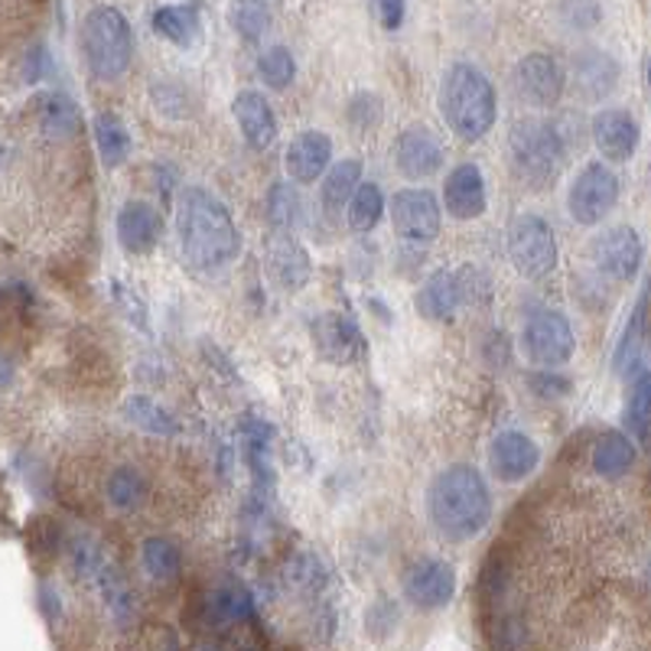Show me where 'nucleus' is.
<instances>
[{
	"label": "nucleus",
	"mask_w": 651,
	"mask_h": 651,
	"mask_svg": "<svg viewBox=\"0 0 651 651\" xmlns=\"http://www.w3.org/2000/svg\"><path fill=\"white\" fill-rule=\"evenodd\" d=\"M176 238L189 267L222 271L241 254V231L231 222V212L199 186L179 192L176 202Z\"/></svg>",
	"instance_id": "1"
},
{
	"label": "nucleus",
	"mask_w": 651,
	"mask_h": 651,
	"mask_svg": "<svg viewBox=\"0 0 651 651\" xmlns=\"http://www.w3.org/2000/svg\"><path fill=\"white\" fill-rule=\"evenodd\" d=\"M427 512L440 538L463 544L486 531L492 518V492L473 466L443 470L427 492Z\"/></svg>",
	"instance_id": "2"
},
{
	"label": "nucleus",
	"mask_w": 651,
	"mask_h": 651,
	"mask_svg": "<svg viewBox=\"0 0 651 651\" xmlns=\"http://www.w3.org/2000/svg\"><path fill=\"white\" fill-rule=\"evenodd\" d=\"M440 111L447 127L460 140L476 143L492 130L499 117V98L486 72H479L470 62H456L447 68L440 82Z\"/></svg>",
	"instance_id": "3"
},
{
	"label": "nucleus",
	"mask_w": 651,
	"mask_h": 651,
	"mask_svg": "<svg viewBox=\"0 0 651 651\" xmlns=\"http://www.w3.org/2000/svg\"><path fill=\"white\" fill-rule=\"evenodd\" d=\"M82 55L95 78L117 82L134 59V33L117 7H91L78 26Z\"/></svg>",
	"instance_id": "4"
},
{
	"label": "nucleus",
	"mask_w": 651,
	"mask_h": 651,
	"mask_svg": "<svg viewBox=\"0 0 651 651\" xmlns=\"http://www.w3.org/2000/svg\"><path fill=\"white\" fill-rule=\"evenodd\" d=\"M564 157H567L564 137L551 121H541V117L515 121L509 134V160H512V173L528 189H548L561 176Z\"/></svg>",
	"instance_id": "5"
},
{
	"label": "nucleus",
	"mask_w": 651,
	"mask_h": 651,
	"mask_svg": "<svg viewBox=\"0 0 651 651\" xmlns=\"http://www.w3.org/2000/svg\"><path fill=\"white\" fill-rule=\"evenodd\" d=\"M509 261L528 280H544L558 267V238L541 215H518L509 228Z\"/></svg>",
	"instance_id": "6"
},
{
	"label": "nucleus",
	"mask_w": 651,
	"mask_h": 651,
	"mask_svg": "<svg viewBox=\"0 0 651 651\" xmlns=\"http://www.w3.org/2000/svg\"><path fill=\"white\" fill-rule=\"evenodd\" d=\"M522 349L531 365L538 368H558L574 359L577 352V336L567 323L564 313L558 310H538L528 316L525 333H522Z\"/></svg>",
	"instance_id": "7"
},
{
	"label": "nucleus",
	"mask_w": 651,
	"mask_h": 651,
	"mask_svg": "<svg viewBox=\"0 0 651 651\" xmlns=\"http://www.w3.org/2000/svg\"><path fill=\"white\" fill-rule=\"evenodd\" d=\"M616 202H619V176L600 160L587 163L567 192V209H571L574 222L587 225V228L600 225L616 209Z\"/></svg>",
	"instance_id": "8"
},
{
	"label": "nucleus",
	"mask_w": 651,
	"mask_h": 651,
	"mask_svg": "<svg viewBox=\"0 0 651 651\" xmlns=\"http://www.w3.org/2000/svg\"><path fill=\"white\" fill-rule=\"evenodd\" d=\"M391 225L404 245H430L440 235V199L427 189L395 192Z\"/></svg>",
	"instance_id": "9"
},
{
	"label": "nucleus",
	"mask_w": 651,
	"mask_h": 651,
	"mask_svg": "<svg viewBox=\"0 0 651 651\" xmlns=\"http://www.w3.org/2000/svg\"><path fill=\"white\" fill-rule=\"evenodd\" d=\"M564 85H567L564 68H561V62H558L554 55H548V52H531V55H525V59L518 62V68H515V91H518L528 104H535V108H551V104H558L561 95H564Z\"/></svg>",
	"instance_id": "10"
},
{
	"label": "nucleus",
	"mask_w": 651,
	"mask_h": 651,
	"mask_svg": "<svg viewBox=\"0 0 651 651\" xmlns=\"http://www.w3.org/2000/svg\"><path fill=\"white\" fill-rule=\"evenodd\" d=\"M541 463L538 443L522 430H502L489 447V470L499 483H522Z\"/></svg>",
	"instance_id": "11"
},
{
	"label": "nucleus",
	"mask_w": 651,
	"mask_h": 651,
	"mask_svg": "<svg viewBox=\"0 0 651 651\" xmlns=\"http://www.w3.org/2000/svg\"><path fill=\"white\" fill-rule=\"evenodd\" d=\"M456 593V571L447 561H421L404 577V597L417 610H443Z\"/></svg>",
	"instance_id": "12"
},
{
	"label": "nucleus",
	"mask_w": 651,
	"mask_h": 651,
	"mask_svg": "<svg viewBox=\"0 0 651 651\" xmlns=\"http://www.w3.org/2000/svg\"><path fill=\"white\" fill-rule=\"evenodd\" d=\"M395 163L404 179H427L443 166V143L424 124L408 127L395 143Z\"/></svg>",
	"instance_id": "13"
},
{
	"label": "nucleus",
	"mask_w": 651,
	"mask_h": 651,
	"mask_svg": "<svg viewBox=\"0 0 651 651\" xmlns=\"http://www.w3.org/2000/svg\"><path fill=\"white\" fill-rule=\"evenodd\" d=\"M593 254H597V267L606 277L626 284L642 267V238H639V231L633 225H616L597 241Z\"/></svg>",
	"instance_id": "14"
},
{
	"label": "nucleus",
	"mask_w": 651,
	"mask_h": 651,
	"mask_svg": "<svg viewBox=\"0 0 651 651\" xmlns=\"http://www.w3.org/2000/svg\"><path fill=\"white\" fill-rule=\"evenodd\" d=\"M264 261H267L271 277L284 290H290V293H297L310 280V274H313L310 254L303 251V245L293 241L290 231H277L274 228V235L267 238V248H264Z\"/></svg>",
	"instance_id": "15"
},
{
	"label": "nucleus",
	"mask_w": 651,
	"mask_h": 651,
	"mask_svg": "<svg viewBox=\"0 0 651 651\" xmlns=\"http://www.w3.org/2000/svg\"><path fill=\"white\" fill-rule=\"evenodd\" d=\"M443 205L453 218L473 222L486 212L489 196H486V179L476 163H460L447 183H443Z\"/></svg>",
	"instance_id": "16"
},
{
	"label": "nucleus",
	"mask_w": 651,
	"mask_h": 651,
	"mask_svg": "<svg viewBox=\"0 0 651 651\" xmlns=\"http://www.w3.org/2000/svg\"><path fill=\"white\" fill-rule=\"evenodd\" d=\"M593 143L613 163L633 160V153L639 150V124H636V117L629 111H619V108L600 111L593 117Z\"/></svg>",
	"instance_id": "17"
},
{
	"label": "nucleus",
	"mask_w": 651,
	"mask_h": 651,
	"mask_svg": "<svg viewBox=\"0 0 651 651\" xmlns=\"http://www.w3.org/2000/svg\"><path fill=\"white\" fill-rule=\"evenodd\" d=\"M313 339H316V349L326 362H355L362 352H365V339H362V329L342 316V313H323L316 323H313Z\"/></svg>",
	"instance_id": "18"
},
{
	"label": "nucleus",
	"mask_w": 651,
	"mask_h": 651,
	"mask_svg": "<svg viewBox=\"0 0 651 651\" xmlns=\"http://www.w3.org/2000/svg\"><path fill=\"white\" fill-rule=\"evenodd\" d=\"M333 163V140L323 130H303L287 147V173L293 183H316Z\"/></svg>",
	"instance_id": "19"
},
{
	"label": "nucleus",
	"mask_w": 651,
	"mask_h": 651,
	"mask_svg": "<svg viewBox=\"0 0 651 651\" xmlns=\"http://www.w3.org/2000/svg\"><path fill=\"white\" fill-rule=\"evenodd\" d=\"M231 114H235L238 130H241V137L251 150H267L277 140V121H274V111H271L264 95L238 91L235 101H231Z\"/></svg>",
	"instance_id": "20"
},
{
	"label": "nucleus",
	"mask_w": 651,
	"mask_h": 651,
	"mask_svg": "<svg viewBox=\"0 0 651 651\" xmlns=\"http://www.w3.org/2000/svg\"><path fill=\"white\" fill-rule=\"evenodd\" d=\"M160 231H163V225H160V215H157L153 205L137 202V199L121 205V212H117V238H121V248L127 254H150L157 248V241H160Z\"/></svg>",
	"instance_id": "21"
},
{
	"label": "nucleus",
	"mask_w": 651,
	"mask_h": 651,
	"mask_svg": "<svg viewBox=\"0 0 651 651\" xmlns=\"http://www.w3.org/2000/svg\"><path fill=\"white\" fill-rule=\"evenodd\" d=\"M417 310L430 323H453L456 310H463L456 271H437V274H430L424 280V287L417 290Z\"/></svg>",
	"instance_id": "22"
},
{
	"label": "nucleus",
	"mask_w": 651,
	"mask_h": 651,
	"mask_svg": "<svg viewBox=\"0 0 651 651\" xmlns=\"http://www.w3.org/2000/svg\"><path fill=\"white\" fill-rule=\"evenodd\" d=\"M619 82V65L613 55L606 52H587L577 59V68H574V85L580 88L584 98L590 101H600L606 98Z\"/></svg>",
	"instance_id": "23"
},
{
	"label": "nucleus",
	"mask_w": 651,
	"mask_h": 651,
	"mask_svg": "<svg viewBox=\"0 0 651 651\" xmlns=\"http://www.w3.org/2000/svg\"><path fill=\"white\" fill-rule=\"evenodd\" d=\"M91 134H95V150L101 157V163L108 170L121 166L130 153V130L127 124L114 114V111H101L91 121Z\"/></svg>",
	"instance_id": "24"
},
{
	"label": "nucleus",
	"mask_w": 651,
	"mask_h": 651,
	"mask_svg": "<svg viewBox=\"0 0 651 651\" xmlns=\"http://www.w3.org/2000/svg\"><path fill=\"white\" fill-rule=\"evenodd\" d=\"M636 443L629 434L623 430H610L597 440V450H593V470L606 479H619L626 476L633 466H636Z\"/></svg>",
	"instance_id": "25"
},
{
	"label": "nucleus",
	"mask_w": 651,
	"mask_h": 651,
	"mask_svg": "<svg viewBox=\"0 0 651 651\" xmlns=\"http://www.w3.org/2000/svg\"><path fill=\"white\" fill-rule=\"evenodd\" d=\"M33 114H36V124L42 134L49 137H68L75 127H78V108L72 98H65L62 91H49V95H39L33 101Z\"/></svg>",
	"instance_id": "26"
},
{
	"label": "nucleus",
	"mask_w": 651,
	"mask_h": 651,
	"mask_svg": "<svg viewBox=\"0 0 651 651\" xmlns=\"http://www.w3.org/2000/svg\"><path fill=\"white\" fill-rule=\"evenodd\" d=\"M359 186H362V160H352V157L339 160L323 179V209L329 215L349 209V202H352Z\"/></svg>",
	"instance_id": "27"
},
{
	"label": "nucleus",
	"mask_w": 651,
	"mask_h": 651,
	"mask_svg": "<svg viewBox=\"0 0 651 651\" xmlns=\"http://www.w3.org/2000/svg\"><path fill=\"white\" fill-rule=\"evenodd\" d=\"M150 23L153 29L173 42V46H192V39L199 36V13L196 7L189 3H170V7H160L150 13Z\"/></svg>",
	"instance_id": "28"
},
{
	"label": "nucleus",
	"mask_w": 651,
	"mask_h": 651,
	"mask_svg": "<svg viewBox=\"0 0 651 651\" xmlns=\"http://www.w3.org/2000/svg\"><path fill=\"white\" fill-rule=\"evenodd\" d=\"M121 411H124V417H127L134 427H140L143 434H153V437H176V434H179V421H176L166 408H160L157 401H150V398H143V395L127 398Z\"/></svg>",
	"instance_id": "29"
},
{
	"label": "nucleus",
	"mask_w": 651,
	"mask_h": 651,
	"mask_svg": "<svg viewBox=\"0 0 651 651\" xmlns=\"http://www.w3.org/2000/svg\"><path fill=\"white\" fill-rule=\"evenodd\" d=\"M228 23L245 42H258L271 29V10L267 0H231L228 7Z\"/></svg>",
	"instance_id": "30"
},
{
	"label": "nucleus",
	"mask_w": 651,
	"mask_h": 651,
	"mask_svg": "<svg viewBox=\"0 0 651 651\" xmlns=\"http://www.w3.org/2000/svg\"><path fill=\"white\" fill-rule=\"evenodd\" d=\"M346 212H349V228L352 231H359V235L372 231L381 222V215H385V192L378 189V183H362Z\"/></svg>",
	"instance_id": "31"
},
{
	"label": "nucleus",
	"mask_w": 651,
	"mask_h": 651,
	"mask_svg": "<svg viewBox=\"0 0 651 651\" xmlns=\"http://www.w3.org/2000/svg\"><path fill=\"white\" fill-rule=\"evenodd\" d=\"M104 492H108V502H111L117 512H134V509H140L143 499H147V483H143V476H140L134 466H121V470H114V473L108 476Z\"/></svg>",
	"instance_id": "32"
},
{
	"label": "nucleus",
	"mask_w": 651,
	"mask_h": 651,
	"mask_svg": "<svg viewBox=\"0 0 651 651\" xmlns=\"http://www.w3.org/2000/svg\"><path fill=\"white\" fill-rule=\"evenodd\" d=\"M626 427L636 437H649L651 427V372L639 368L633 372V385H629V404H626Z\"/></svg>",
	"instance_id": "33"
},
{
	"label": "nucleus",
	"mask_w": 651,
	"mask_h": 651,
	"mask_svg": "<svg viewBox=\"0 0 651 651\" xmlns=\"http://www.w3.org/2000/svg\"><path fill=\"white\" fill-rule=\"evenodd\" d=\"M303 202L297 196V189L290 183H274L267 192V218L277 231H293V225L300 222Z\"/></svg>",
	"instance_id": "34"
},
{
	"label": "nucleus",
	"mask_w": 651,
	"mask_h": 651,
	"mask_svg": "<svg viewBox=\"0 0 651 651\" xmlns=\"http://www.w3.org/2000/svg\"><path fill=\"white\" fill-rule=\"evenodd\" d=\"M140 564L153 580H173L179 574V551L166 538H147L140 548Z\"/></svg>",
	"instance_id": "35"
},
{
	"label": "nucleus",
	"mask_w": 651,
	"mask_h": 651,
	"mask_svg": "<svg viewBox=\"0 0 651 651\" xmlns=\"http://www.w3.org/2000/svg\"><path fill=\"white\" fill-rule=\"evenodd\" d=\"M258 72H261V78H264L271 88L284 91V88H290L293 78H297V62H293V55H290L287 46H271V49L261 52Z\"/></svg>",
	"instance_id": "36"
},
{
	"label": "nucleus",
	"mask_w": 651,
	"mask_h": 651,
	"mask_svg": "<svg viewBox=\"0 0 651 651\" xmlns=\"http://www.w3.org/2000/svg\"><path fill=\"white\" fill-rule=\"evenodd\" d=\"M456 284H460V297H463V306H489L492 303V280L486 271L466 264L456 271Z\"/></svg>",
	"instance_id": "37"
},
{
	"label": "nucleus",
	"mask_w": 651,
	"mask_h": 651,
	"mask_svg": "<svg viewBox=\"0 0 651 651\" xmlns=\"http://www.w3.org/2000/svg\"><path fill=\"white\" fill-rule=\"evenodd\" d=\"M639 346H642V306L633 313V320H629V326H626V333L619 339V349H616V359H613V365H616L619 375L642 368L639 365Z\"/></svg>",
	"instance_id": "38"
},
{
	"label": "nucleus",
	"mask_w": 651,
	"mask_h": 651,
	"mask_svg": "<svg viewBox=\"0 0 651 651\" xmlns=\"http://www.w3.org/2000/svg\"><path fill=\"white\" fill-rule=\"evenodd\" d=\"M251 613H254L251 597H248V590H241V587H225V590L215 597V616L225 619V623L251 619Z\"/></svg>",
	"instance_id": "39"
},
{
	"label": "nucleus",
	"mask_w": 651,
	"mask_h": 651,
	"mask_svg": "<svg viewBox=\"0 0 651 651\" xmlns=\"http://www.w3.org/2000/svg\"><path fill=\"white\" fill-rule=\"evenodd\" d=\"M378 121H381V98L372 95V91L355 95L352 104H349V124H352L355 130H368V127H375Z\"/></svg>",
	"instance_id": "40"
},
{
	"label": "nucleus",
	"mask_w": 651,
	"mask_h": 651,
	"mask_svg": "<svg viewBox=\"0 0 651 651\" xmlns=\"http://www.w3.org/2000/svg\"><path fill=\"white\" fill-rule=\"evenodd\" d=\"M153 95V101H157V108L163 111V114H173V117H186V95H183V88H176V85H170V82H163V85H157V91H150Z\"/></svg>",
	"instance_id": "41"
},
{
	"label": "nucleus",
	"mask_w": 651,
	"mask_h": 651,
	"mask_svg": "<svg viewBox=\"0 0 651 651\" xmlns=\"http://www.w3.org/2000/svg\"><path fill=\"white\" fill-rule=\"evenodd\" d=\"M375 3V16L385 29H401L404 23V13H408V3L404 0H372Z\"/></svg>",
	"instance_id": "42"
},
{
	"label": "nucleus",
	"mask_w": 651,
	"mask_h": 651,
	"mask_svg": "<svg viewBox=\"0 0 651 651\" xmlns=\"http://www.w3.org/2000/svg\"><path fill=\"white\" fill-rule=\"evenodd\" d=\"M531 388H535L538 395H544V398H561V395L571 391V381H567V378H558V375H551V372L544 368V375H541V372L531 375Z\"/></svg>",
	"instance_id": "43"
},
{
	"label": "nucleus",
	"mask_w": 651,
	"mask_h": 651,
	"mask_svg": "<svg viewBox=\"0 0 651 651\" xmlns=\"http://www.w3.org/2000/svg\"><path fill=\"white\" fill-rule=\"evenodd\" d=\"M46 68H49L46 49H42V46H33V49L23 55V82H39Z\"/></svg>",
	"instance_id": "44"
},
{
	"label": "nucleus",
	"mask_w": 651,
	"mask_h": 651,
	"mask_svg": "<svg viewBox=\"0 0 651 651\" xmlns=\"http://www.w3.org/2000/svg\"><path fill=\"white\" fill-rule=\"evenodd\" d=\"M649 85H651V59H649Z\"/></svg>",
	"instance_id": "45"
}]
</instances>
